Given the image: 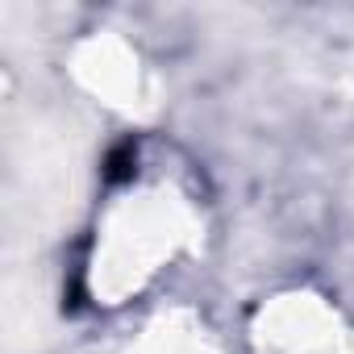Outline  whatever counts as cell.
I'll list each match as a JSON object with an SVG mask.
<instances>
[{
  "label": "cell",
  "instance_id": "6da1fadb",
  "mask_svg": "<svg viewBox=\"0 0 354 354\" xmlns=\"http://www.w3.org/2000/svg\"><path fill=\"white\" fill-rule=\"evenodd\" d=\"M133 171H138V142L125 138V142H117V146L109 150V158H104V180H109V184H125V180H133Z\"/></svg>",
  "mask_w": 354,
  "mask_h": 354
}]
</instances>
